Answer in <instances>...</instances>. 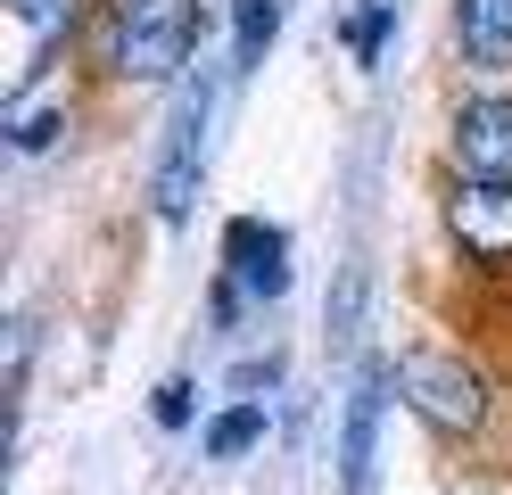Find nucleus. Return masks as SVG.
Here are the masks:
<instances>
[{
	"label": "nucleus",
	"mask_w": 512,
	"mask_h": 495,
	"mask_svg": "<svg viewBox=\"0 0 512 495\" xmlns=\"http://www.w3.org/2000/svg\"><path fill=\"white\" fill-rule=\"evenodd\" d=\"M199 157H207V91H182V108L166 124V149H157V182H149L166 223H182L190 198H199Z\"/></svg>",
	"instance_id": "obj_3"
},
{
	"label": "nucleus",
	"mask_w": 512,
	"mask_h": 495,
	"mask_svg": "<svg viewBox=\"0 0 512 495\" xmlns=\"http://www.w3.org/2000/svg\"><path fill=\"white\" fill-rule=\"evenodd\" d=\"M149 413H157V429H182L190 421V380H166V388L149 396Z\"/></svg>",
	"instance_id": "obj_12"
},
{
	"label": "nucleus",
	"mask_w": 512,
	"mask_h": 495,
	"mask_svg": "<svg viewBox=\"0 0 512 495\" xmlns=\"http://www.w3.org/2000/svg\"><path fill=\"white\" fill-rule=\"evenodd\" d=\"M190 33H199V9H190V0H116L108 9V75L166 83L190 58Z\"/></svg>",
	"instance_id": "obj_1"
},
{
	"label": "nucleus",
	"mask_w": 512,
	"mask_h": 495,
	"mask_svg": "<svg viewBox=\"0 0 512 495\" xmlns=\"http://www.w3.org/2000/svg\"><path fill=\"white\" fill-rule=\"evenodd\" d=\"M397 388H405V405L422 413L438 438H471V429L488 421V380H479L463 355L413 347V355H397Z\"/></svg>",
	"instance_id": "obj_2"
},
{
	"label": "nucleus",
	"mask_w": 512,
	"mask_h": 495,
	"mask_svg": "<svg viewBox=\"0 0 512 495\" xmlns=\"http://www.w3.org/2000/svg\"><path fill=\"white\" fill-rule=\"evenodd\" d=\"M17 17L25 25H58V17H67V0H17Z\"/></svg>",
	"instance_id": "obj_14"
},
{
	"label": "nucleus",
	"mask_w": 512,
	"mask_h": 495,
	"mask_svg": "<svg viewBox=\"0 0 512 495\" xmlns=\"http://www.w3.org/2000/svg\"><path fill=\"white\" fill-rule=\"evenodd\" d=\"M58 132H67V108H25V116L9 124V141H17V149H50Z\"/></svg>",
	"instance_id": "obj_11"
},
{
	"label": "nucleus",
	"mask_w": 512,
	"mask_h": 495,
	"mask_svg": "<svg viewBox=\"0 0 512 495\" xmlns=\"http://www.w3.org/2000/svg\"><path fill=\"white\" fill-rule=\"evenodd\" d=\"M223 264H232V281L248 297H281L290 289V240H281V223L240 215L232 231H223Z\"/></svg>",
	"instance_id": "obj_6"
},
{
	"label": "nucleus",
	"mask_w": 512,
	"mask_h": 495,
	"mask_svg": "<svg viewBox=\"0 0 512 495\" xmlns=\"http://www.w3.org/2000/svg\"><path fill=\"white\" fill-rule=\"evenodd\" d=\"M455 174L463 182H512V99H471L455 108Z\"/></svg>",
	"instance_id": "obj_5"
},
{
	"label": "nucleus",
	"mask_w": 512,
	"mask_h": 495,
	"mask_svg": "<svg viewBox=\"0 0 512 495\" xmlns=\"http://www.w3.org/2000/svg\"><path fill=\"white\" fill-rule=\"evenodd\" d=\"M356 306H364V273L339 281V306H331V339H356Z\"/></svg>",
	"instance_id": "obj_13"
},
{
	"label": "nucleus",
	"mask_w": 512,
	"mask_h": 495,
	"mask_svg": "<svg viewBox=\"0 0 512 495\" xmlns=\"http://www.w3.org/2000/svg\"><path fill=\"white\" fill-rule=\"evenodd\" d=\"M248 446H265V405H256V396L207 421V462H240Z\"/></svg>",
	"instance_id": "obj_10"
},
{
	"label": "nucleus",
	"mask_w": 512,
	"mask_h": 495,
	"mask_svg": "<svg viewBox=\"0 0 512 495\" xmlns=\"http://www.w3.org/2000/svg\"><path fill=\"white\" fill-rule=\"evenodd\" d=\"M273 33H281V0H232V66H240V75L265 66Z\"/></svg>",
	"instance_id": "obj_9"
},
{
	"label": "nucleus",
	"mask_w": 512,
	"mask_h": 495,
	"mask_svg": "<svg viewBox=\"0 0 512 495\" xmlns=\"http://www.w3.org/2000/svg\"><path fill=\"white\" fill-rule=\"evenodd\" d=\"M380 388H389V372H372L356 380V396H347V429H339V479L347 495H364L372 487V446H380Z\"/></svg>",
	"instance_id": "obj_7"
},
{
	"label": "nucleus",
	"mask_w": 512,
	"mask_h": 495,
	"mask_svg": "<svg viewBox=\"0 0 512 495\" xmlns=\"http://www.w3.org/2000/svg\"><path fill=\"white\" fill-rule=\"evenodd\" d=\"M446 223H455V240H463L471 264L512 273V182H455Z\"/></svg>",
	"instance_id": "obj_4"
},
{
	"label": "nucleus",
	"mask_w": 512,
	"mask_h": 495,
	"mask_svg": "<svg viewBox=\"0 0 512 495\" xmlns=\"http://www.w3.org/2000/svg\"><path fill=\"white\" fill-rule=\"evenodd\" d=\"M455 33H463V58L479 75L512 66V0H455Z\"/></svg>",
	"instance_id": "obj_8"
}]
</instances>
